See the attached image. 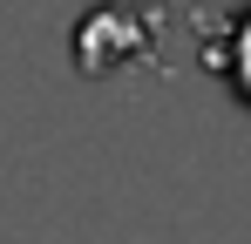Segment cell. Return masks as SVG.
<instances>
[{
    "mask_svg": "<svg viewBox=\"0 0 251 244\" xmlns=\"http://www.w3.org/2000/svg\"><path fill=\"white\" fill-rule=\"evenodd\" d=\"M238 54H245V61H251V27H245V34H238Z\"/></svg>",
    "mask_w": 251,
    "mask_h": 244,
    "instance_id": "cell-1",
    "label": "cell"
}]
</instances>
